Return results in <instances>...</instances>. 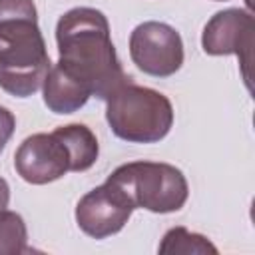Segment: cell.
<instances>
[{
  "label": "cell",
  "instance_id": "7a4b0ae2",
  "mask_svg": "<svg viewBox=\"0 0 255 255\" xmlns=\"http://www.w3.org/2000/svg\"><path fill=\"white\" fill-rule=\"evenodd\" d=\"M50 56L32 0H0V88L16 98L36 94Z\"/></svg>",
  "mask_w": 255,
  "mask_h": 255
},
{
  "label": "cell",
  "instance_id": "5bb4252c",
  "mask_svg": "<svg viewBox=\"0 0 255 255\" xmlns=\"http://www.w3.org/2000/svg\"><path fill=\"white\" fill-rule=\"evenodd\" d=\"M8 201H10V185L4 177H0V211L8 207Z\"/></svg>",
  "mask_w": 255,
  "mask_h": 255
},
{
  "label": "cell",
  "instance_id": "277c9868",
  "mask_svg": "<svg viewBox=\"0 0 255 255\" xmlns=\"http://www.w3.org/2000/svg\"><path fill=\"white\" fill-rule=\"evenodd\" d=\"M108 179L128 193L135 209L141 207L151 213L179 211L189 195L181 169L163 161H129L114 169Z\"/></svg>",
  "mask_w": 255,
  "mask_h": 255
},
{
  "label": "cell",
  "instance_id": "8992f818",
  "mask_svg": "<svg viewBox=\"0 0 255 255\" xmlns=\"http://www.w3.org/2000/svg\"><path fill=\"white\" fill-rule=\"evenodd\" d=\"M129 56L147 76H173L183 64V42L175 28L163 22H141L129 34Z\"/></svg>",
  "mask_w": 255,
  "mask_h": 255
},
{
  "label": "cell",
  "instance_id": "30bf717a",
  "mask_svg": "<svg viewBox=\"0 0 255 255\" xmlns=\"http://www.w3.org/2000/svg\"><path fill=\"white\" fill-rule=\"evenodd\" d=\"M52 133L64 143L68 151L70 171H86L96 163L100 145L90 128H86L84 124H68L56 128Z\"/></svg>",
  "mask_w": 255,
  "mask_h": 255
},
{
  "label": "cell",
  "instance_id": "8fae6325",
  "mask_svg": "<svg viewBox=\"0 0 255 255\" xmlns=\"http://www.w3.org/2000/svg\"><path fill=\"white\" fill-rule=\"evenodd\" d=\"M161 255H177V253H183V255H217V247L205 237V235H199V233H193L185 227H171L161 243H159V249H157Z\"/></svg>",
  "mask_w": 255,
  "mask_h": 255
},
{
  "label": "cell",
  "instance_id": "ba28073f",
  "mask_svg": "<svg viewBox=\"0 0 255 255\" xmlns=\"http://www.w3.org/2000/svg\"><path fill=\"white\" fill-rule=\"evenodd\" d=\"M18 175L32 185H46L70 171V157L54 133L28 135L14 153Z\"/></svg>",
  "mask_w": 255,
  "mask_h": 255
},
{
  "label": "cell",
  "instance_id": "9c48e42d",
  "mask_svg": "<svg viewBox=\"0 0 255 255\" xmlns=\"http://www.w3.org/2000/svg\"><path fill=\"white\" fill-rule=\"evenodd\" d=\"M44 104L54 114H74L90 100V88L76 76L66 72L60 64L52 66L42 84Z\"/></svg>",
  "mask_w": 255,
  "mask_h": 255
},
{
  "label": "cell",
  "instance_id": "4fadbf2b",
  "mask_svg": "<svg viewBox=\"0 0 255 255\" xmlns=\"http://www.w3.org/2000/svg\"><path fill=\"white\" fill-rule=\"evenodd\" d=\"M14 128H16V118H14V114H12L8 108L0 106V153H2V149L6 147L8 139L12 137Z\"/></svg>",
  "mask_w": 255,
  "mask_h": 255
},
{
  "label": "cell",
  "instance_id": "5b68a950",
  "mask_svg": "<svg viewBox=\"0 0 255 255\" xmlns=\"http://www.w3.org/2000/svg\"><path fill=\"white\" fill-rule=\"evenodd\" d=\"M255 44V18L249 10L227 8L211 16L201 34L203 52L209 56H237L241 74L251 90V64Z\"/></svg>",
  "mask_w": 255,
  "mask_h": 255
},
{
  "label": "cell",
  "instance_id": "3957f363",
  "mask_svg": "<svg viewBox=\"0 0 255 255\" xmlns=\"http://www.w3.org/2000/svg\"><path fill=\"white\" fill-rule=\"evenodd\" d=\"M106 120L124 141L155 143L173 126V106L157 90L124 82L108 100Z\"/></svg>",
  "mask_w": 255,
  "mask_h": 255
},
{
  "label": "cell",
  "instance_id": "52a82bcc",
  "mask_svg": "<svg viewBox=\"0 0 255 255\" xmlns=\"http://www.w3.org/2000/svg\"><path fill=\"white\" fill-rule=\"evenodd\" d=\"M133 209L135 205L128 193L118 183L106 179L78 201L76 223L86 235L106 239L124 229Z\"/></svg>",
  "mask_w": 255,
  "mask_h": 255
},
{
  "label": "cell",
  "instance_id": "7c38bea8",
  "mask_svg": "<svg viewBox=\"0 0 255 255\" xmlns=\"http://www.w3.org/2000/svg\"><path fill=\"white\" fill-rule=\"evenodd\" d=\"M28 251V231L20 213L0 211V255H20Z\"/></svg>",
  "mask_w": 255,
  "mask_h": 255
},
{
  "label": "cell",
  "instance_id": "6da1fadb",
  "mask_svg": "<svg viewBox=\"0 0 255 255\" xmlns=\"http://www.w3.org/2000/svg\"><path fill=\"white\" fill-rule=\"evenodd\" d=\"M58 64L84 82L92 96L108 100L124 82L126 76L104 12L88 6L68 10L56 24Z\"/></svg>",
  "mask_w": 255,
  "mask_h": 255
}]
</instances>
